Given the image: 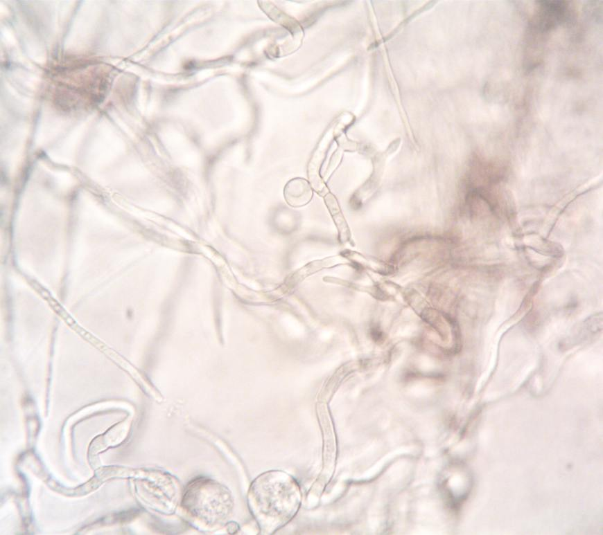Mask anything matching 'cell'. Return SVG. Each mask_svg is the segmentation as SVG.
<instances>
[{"mask_svg": "<svg viewBox=\"0 0 603 535\" xmlns=\"http://www.w3.org/2000/svg\"><path fill=\"white\" fill-rule=\"evenodd\" d=\"M182 507L193 523L202 528L222 524L230 515L233 498L223 484L207 478L190 482L182 499Z\"/></svg>", "mask_w": 603, "mask_h": 535, "instance_id": "cell-2", "label": "cell"}, {"mask_svg": "<svg viewBox=\"0 0 603 535\" xmlns=\"http://www.w3.org/2000/svg\"><path fill=\"white\" fill-rule=\"evenodd\" d=\"M302 502L298 482L290 474L271 470L259 475L247 493L250 511L261 533L272 534L290 521Z\"/></svg>", "mask_w": 603, "mask_h": 535, "instance_id": "cell-1", "label": "cell"}]
</instances>
